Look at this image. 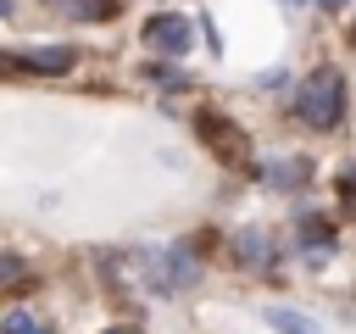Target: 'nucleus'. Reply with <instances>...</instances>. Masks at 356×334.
<instances>
[{
  "instance_id": "11",
  "label": "nucleus",
  "mask_w": 356,
  "mask_h": 334,
  "mask_svg": "<svg viewBox=\"0 0 356 334\" xmlns=\"http://www.w3.org/2000/svg\"><path fill=\"white\" fill-rule=\"evenodd\" d=\"M6 334H50V323H39L33 312H11L6 317Z\"/></svg>"
},
{
  "instance_id": "10",
  "label": "nucleus",
  "mask_w": 356,
  "mask_h": 334,
  "mask_svg": "<svg viewBox=\"0 0 356 334\" xmlns=\"http://www.w3.org/2000/svg\"><path fill=\"white\" fill-rule=\"evenodd\" d=\"M11 284H28V262L11 256V250H0V289H11Z\"/></svg>"
},
{
  "instance_id": "1",
  "label": "nucleus",
  "mask_w": 356,
  "mask_h": 334,
  "mask_svg": "<svg viewBox=\"0 0 356 334\" xmlns=\"http://www.w3.org/2000/svg\"><path fill=\"white\" fill-rule=\"evenodd\" d=\"M295 117H300L306 128H334V122L345 117V78H339L334 67L306 72V84H300V95H295Z\"/></svg>"
},
{
  "instance_id": "5",
  "label": "nucleus",
  "mask_w": 356,
  "mask_h": 334,
  "mask_svg": "<svg viewBox=\"0 0 356 334\" xmlns=\"http://www.w3.org/2000/svg\"><path fill=\"white\" fill-rule=\"evenodd\" d=\"M72 61H78V50H67V45H44V50H22L17 56L22 72H67Z\"/></svg>"
},
{
  "instance_id": "8",
  "label": "nucleus",
  "mask_w": 356,
  "mask_h": 334,
  "mask_svg": "<svg viewBox=\"0 0 356 334\" xmlns=\"http://www.w3.org/2000/svg\"><path fill=\"white\" fill-rule=\"evenodd\" d=\"M328 239H334V234H328V223H323L317 212H306V217H300V245H306V250H323Z\"/></svg>"
},
{
  "instance_id": "14",
  "label": "nucleus",
  "mask_w": 356,
  "mask_h": 334,
  "mask_svg": "<svg viewBox=\"0 0 356 334\" xmlns=\"http://www.w3.org/2000/svg\"><path fill=\"white\" fill-rule=\"evenodd\" d=\"M323 6H328V11H339V6H345V0H323Z\"/></svg>"
},
{
  "instance_id": "13",
  "label": "nucleus",
  "mask_w": 356,
  "mask_h": 334,
  "mask_svg": "<svg viewBox=\"0 0 356 334\" xmlns=\"http://www.w3.org/2000/svg\"><path fill=\"white\" fill-rule=\"evenodd\" d=\"M6 72H17V56H6V50H0V78H6Z\"/></svg>"
},
{
  "instance_id": "16",
  "label": "nucleus",
  "mask_w": 356,
  "mask_h": 334,
  "mask_svg": "<svg viewBox=\"0 0 356 334\" xmlns=\"http://www.w3.org/2000/svg\"><path fill=\"white\" fill-rule=\"evenodd\" d=\"M284 6H306V0H284Z\"/></svg>"
},
{
  "instance_id": "7",
  "label": "nucleus",
  "mask_w": 356,
  "mask_h": 334,
  "mask_svg": "<svg viewBox=\"0 0 356 334\" xmlns=\"http://www.w3.org/2000/svg\"><path fill=\"white\" fill-rule=\"evenodd\" d=\"M267 323H273L278 334H317V323H312L306 312H295V306H273V312H267Z\"/></svg>"
},
{
  "instance_id": "15",
  "label": "nucleus",
  "mask_w": 356,
  "mask_h": 334,
  "mask_svg": "<svg viewBox=\"0 0 356 334\" xmlns=\"http://www.w3.org/2000/svg\"><path fill=\"white\" fill-rule=\"evenodd\" d=\"M106 334H139V328H106Z\"/></svg>"
},
{
  "instance_id": "3",
  "label": "nucleus",
  "mask_w": 356,
  "mask_h": 334,
  "mask_svg": "<svg viewBox=\"0 0 356 334\" xmlns=\"http://www.w3.org/2000/svg\"><path fill=\"white\" fill-rule=\"evenodd\" d=\"M189 39H195V33H189V22H184V17H172V11L145 22V45H150L156 56H184V50H189Z\"/></svg>"
},
{
  "instance_id": "6",
  "label": "nucleus",
  "mask_w": 356,
  "mask_h": 334,
  "mask_svg": "<svg viewBox=\"0 0 356 334\" xmlns=\"http://www.w3.org/2000/svg\"><path fill=\"white\" fill-rule=\"evenodd\" d=\"M56 6L72 22H106V17H117V0H56Z\"/></svg>"
},
{
  "instance_id": "9",
  "label": "nucleus",
  "mask_w": 356,
  "mask_h": 334,
  "mask_svg": "<svg viewBox=\"0 0 356 334\" xmlns=\"http://www.w3.org/2000/svg\"><path fill=\"white\" fill-rule=\"evenodd\" d=\"M239 262H250V267H267V239H261L256 228H245V234H239Z\"/></svg>"
},
{
  "instance_id": "2",
  "label": "nucleus",
  "mask_w": 356,
  "mask_h": 334,
  "mask_svg": "<svg viewBox=\"0 0 356 334\" xmlns=\"http://www.w3.org/2000/svg\"><path fill=\"white\" fill-rule=\"evenodd\" d=\"M195 278H200L195 250H189V245H172V250H156V256H150V278H145V284H150L156 295H178V289H189Z\"/></svg>"
},
{
  "instance_id": "4",
  "label": "nucleus",
  "mask_w": 356,
  "mask_h": 334,
  "mask_svg": "<svg viewBox=\"0 0 356 334\" xmlns=\"http://www.w3.org/2000/svg\"><path fill=\"white\" fill-rule=\"evenodd\" d=\"M200 139H211V150H217L222 161H245V150H250V139H245L228 117H217V111L200 117Z\"/></svg>"
},
{
  "instance_id": "12",
  "label": "nucleus",
  "mask_w": 356,
  "mask_h": 334,
  "mask_svg": "<svg viewBox=\"0 0 356 334\" xmlns=\"http://www.w3.org/2000/svg\"><path fill=\"white\" fill-rule=\"evenodd\" d=\"M267 178H273V184H295V178H306V161H289V167L278 161V167H273Z\"/></svg>"
}]
</instances>
